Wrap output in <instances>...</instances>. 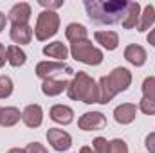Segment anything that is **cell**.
Listing matches in <instances>:
<instances>
[{"label":"cell","mask_w":155,"mask_h":153,"mask_svg":"<svg viewBox=\"0 0 155 153\" xmlns=\"http://www.w3.org/2000/svg\"><path fill=\"white\" fill-rule=\"evenodd\" d=\"M65 36H67L69 41L76 43V41H83V40H87L88 31H87V27H85V25L72 22V24H69V25H67V29H65Z\"/></svg>","instance_id":"cell-21"},{"label":"cell","mask_w":155,"mask_h":153,"mask_svg":"<svg viewBox=\"0 0 155 153\" xmlns=\"http://www.w3.org/2000/svg\"><path fill=\"white\" fill-rule=\"evenodd\" d=\"M94 38H96V41L103 49H107V50H116L117 45H119V36H117V33H114V31H96L94 33Z\"/></svg>","instance_id":"cell-14"},{"label":"cell","mask_w":155,"mask_h":153,"mask_svg":"<svg viewBox=\"0 0 155 153\" xmlns=\"http://www.w3.org/2000/svg\"><path fill=\"white\" fill-rule=\"evenodd\" d=\"M146 40H148V43H150V45H153V47H155V27L150 31V34H148V38H146Z\"/></svg>","instance_id":"cell-33"},{"label":"cell","mask_w":155,"mask_h":153,"mask_svg":"<svg viewBox=\"0 0 155 153\" xmlns=\"http://www.w3.org/2000/svg\"><path fill=\"white\" fill-rule=\"evenodd\" d=\"M31 20V5L27 2H18L9 11V22L13 25H29Z\"/></svg>","instance_id":"cell-9"},{"label":"cell","mask_w":155,"mask_h":153,"mask_svg":"<svg viewBox=\"0 0 155 153\" xmlns=\"http://www.w3.org/2000/svg\"><path fill=\"white\" fill-rule=\"evenodd\" d=\"M25 153H49V151H47V148H45L43 144H40V142H31V144L25 146Z\"/></svg>","instance_id":"cell-28"},{"label":"cell","mask_w":155,"mask_h":153,"mask_svg":"<svg viewBox=\"0 0 155 153\" xmlns=\"http://www.w3.org/2000/svg\"><path fill=\"white\" fill-rule=\"evenodd\" d=\"M67 94L71 99L81 101L85 105H94L99 101V90H97L96 81L87 72H81V70H78L74 74V79L69 81Z\"/></svg>","instance_id":"cell-3"},{"label":"cell","mask_w":155,"mask_h":153,"mask_svg":"<svg viewBox=\"0 0 155 153\" xmlns=\"http://www.w3.org/2000/svg\"><path fill=\"white\" fill-rule=\"evenodd\" d=\"M139 16H141V4H139V2H128L126 16H124V20L121 22L123 27H124V29H134V27H137Z\"/></svg>","instance_id":"cell-17"},{"label":"cell","mask_w":155,"mask_h":153,"mask_svg":"<svg viewBox=\"0 0 155 153\" xmlns=\"http://www.w3.org/2000/svg\"><path fill=\"white\" fill-rule=\"evenodd\" d=\"M92 151L94 153H110V142L105 137H96L92 142Z\"/></svg>","instance_id":"cell-25"},{"label":"cell","mask_w":155,"mask_h":153,"mask_svg":"<svg viewBox=\"0 0 155 153\" xmlns=\"http://www.w3.org/2000/svg\"><path fill=\"white\" fill-rule=\"evenodd\" d=\"M40 5H43V7H47V11H54V9H58V7H61L63 5V0H58V2H49V0H38Z\"/></svg>","instance_id":"cell-29"},{"label":"cell","mask_w":155,"mask_h":153,"mask_svg":"<svg viewBox=\"0 0 155 153\" xmlns=\"http://www.w3.org/2000/svg\"><path fill=\"white\" fill-rule=\"evenodd\" d=\"M132 83V72L124 67L114 69L108 76H103L99 79L97 90H99V105H108L114 96L119 92H124Z\"/></svg>","instance_id":"cell-2"},{"label":"cell","mask_w":155,"mask_h":153,"mask_svg":"<svg viewBox=\"0 0 155 153\" xmlns=\"http://www.w3.org/2000/svg\"><path fill=\"white\" fill-rule=\"evenodd\" d=\"M67 86H69V81L52 77V79H45L41 83V92L49 97H54V96H60L63 90H67Z\"/></svg>","instance_id":"cell-16"},{"label":"cell","mask_w":155,"mask_h":153,"mask_svg":"<svg viewBox=\"0 0 155 153\" xmlns=\"http://www.w3.org/2000/svg\"><path fill=\"white\" fill-rule=\"evenodd\" d=\"M83 5L92 22L101 25H112L124 20L128 0H85Z\"/></svg>","instance_id":"cell-1"},{"label":"cell","mask_w":155,"mask_h":153,"mask_svg":"<svg viewBox=\"0 0 155 153\" xmlns=\"http://www.w3.org/2000/svg\"><path fill=\"white\" fill-rule=\"evenodd\" d=\"M139 110L146 115H155V101L143 97V99L139 101Z\"/></svg>","instance_id":"cell-26"},{"label":"cell","mask_w":155,"mask_h":153,"mask_svg":"<svg viewBox=\"0 0 155 153\" xmlns=\"http://www.w3.org/2000/svg\"><path fill=\"white\" fill-rule=\"evenodd\" d=\"M47 141L56 151H67L72 144V137L60 128H49L47 130Z\"/></svg>","instance_id":"cell-8"},{"label":"cell","mask_w":155,"mask_h":153,"mask_svg":"<svg viewBox=\"0 0 155 153\" xmlns=\"http://www.w3.org/2000/svg\"><path fill=\"white\" fill-rule=\"evenodd\" d=\"M143 97L155 101V76H150L143 81Z\"/></svg>","instance_id":"cell-23"},{"label":"cell","mask_w":155,"mask_h":153,"mask_svg":"<svg viewBox=\"0 0 155 153\" xmlns=\"http://www.w3.org/2000/svg\"><path fill=\"white\" fill-rule=\"evenodd\" d=\"M27 60V54L20 49V45H9L7 47V63L11 67H22Z\"/></svg>","instance_id":"cell-22"},{"label":"cell","mask_w":155,"mask_h":153,"mask_svg":"<svg viewBox=\"0 0 155 153\" xmlns=\"http://www.w3.org/2000/svg\"><path fill=\"white\" fill-rule=\"evenodd\" d=\"M13 94V81L7 76H0V99H5Z\"/></svg>","instance_id":"cell-24"},{"label":"cell","mask_w":155,"mask_h":153,"mask_svg":"<svg viewBox=\"0 0 155 153\" xmlns=\"http://www.w3.org/2000/svg\"><path fill=\"white\" fill-rule=\"evenodd\" d=\"M5 24H7V18H5V15H4V13H0V33L5 29Z\"/></svg>","instance_id":"cell-32"},{"label":"cell","mask_w":155,"mask_h":153,"mask_svg":"<svg viewBox=\"0 0 155 153\" xmlns=\"http://www.w3.org/2000/svg\"><path fill=\"white\" fill-rule=\"evenodd\" d=\"M79 153H94V151H92V148H88V146H83V148L79 150Z\"/></svg>","instance_id":"cell-34"},{"label":"cell","mask_w":155,"mask_h":153,"mask_svg":"<svg viewBox=\"0 0 155 153\" xmlns=\"http://www.w3.org/2000/svg\"><path fill=\"white\" fill-rule=\"evenodd\" d=\"M135 115H137V106L132 105V103H123V105H119L114 110V119L119 124H130V122H134Z\"/></svg>","instance_id":"cell-12"},{"label":"cell","mask_w":155,"mask_h":153,"mask_svg":"<svg viewBox=\"0 0 155 153\" xmlns=\"http://www.w3.org/2000/svg\"><path fill=\"white\" fill-rule=\"evenodd\" d=\"M0 115H2V108H0Z\"/></svg>","instance_id":"cell-36"},{"label":"cell","mask_w":155,"mask_h":153,"mask_svg":"<svg viewBox=\"0 0 155 153\" xmlns=\"http://www.w3.org/2000/svg\"><path fill=\"white\" fill-rule=\"evenodd\" d=\"M144 144H146V150H148L150 153H155V132H153V133H150V135L146 137Z\"/></svg>","instance_id":"cell-30"},{"label":"cell","mask_w":155,"mask_h":153,"mask_svg":"<svg viewBox=\"0 0 155 153\" xmlns=\"http://www.w3.org/2000/svg\"><path fill=\"white\" fill-rule=\"evenodd\" d=\"M49 115L58 124H71L72 119H74V110L71 106H67V105H54L51 108Z\"/></svg>","instance_id":"cell-13"},{"label":"cell","mask_w":155,"mask_h":153,"mask_svg":"<svg viewBox=\"0 0 155 153\" xmlns=\"http://www.w3.org/2000/svg\"><path fill=\"white\" fill-rule=\"evenodd\" d=\"M5 61H7V49L0 43V67L5 65Z\"/></svg>","instance_id":"cell-31"},{"label":"cell","mask_w":155,"mask_h":153,"mask_svg":"<svg viewBox=\"0 0 155 153\" xmlns=\"http://www.w3.org/2000/svg\"><path fill=\"white\" fill-rule=\"evenodd\" d=\"M110 153H128V144L123 139L110 141Z\"/></svg>","instance_id":"cell-27"},{"label":"cell","mask_w":155,"mask_h":153,"mask_svg":"<svg viewBox=\"0 0 155 153\" xmlns=\"http://www.w3.org/2000/svg\"><path fill=\"white\" fill-rule=\"evenodd\" d=\"M71 54L76 61H81L85 65H92V67H96L103 61V50L94 47L90 40L71 43Z\"/></svg>","instance_id":"cell-4"},{"label":"cell","mask_w":155,"mask_h":153,"mask_svg":"<svg viewBox=\"0 0 155 153\" xmlns=\"http://www.w3.org/2000/svg\"><path fill=\"white\" fill-rule=\"evenodd\" d=\"M22 121L27 128H38L43 121V110L40 105H27L22 112Z\"/></svg>","instance_id":"cell-10"},{"label":"cell","mask_w":155,"mask_h":153,"mask_svg":"<svg viewBox=\"0 0 155 153\" xmlns=\"http://www.w3.org/2000/svg\"><path fill=\"white\" fill-rule=\"evenodd\" d=\"M69 52L71 50L61 41H52V43H49V45L43 47V54L49 56V58H54L56 61H65L69 58Z\"/></svg>","instance_id":"cell-15"},{"label":"cell","mask_w":155,"mask_h":153,"mask_svg":"<svg viewBox=\"0 0 155 153\" xmlns=\"http://www.w3.org/2000/svg\"><path fill=\"white\" fill-rule=\"evenodd\" d=\"M7 153H25V150H20V148H11Z\"/></svg>","instance_id":"cell-35"},{"label":"cell","mask_w":155,"mask_h":153,"mask_svg":"<svg viewBox=\"0 0 155 153\" xmlns=\"http://www.w3.org/2000/svg\"><path fill=\"white\" fill-rule=\"evenodd\" d=\"M60 29V16L56 11H41L38 15L36 25H35V36L40 41L52 38Z\"/></svg>","instance_id":"cell-5"},{"label":"cell","mask_w":155,"mask_h":153,"mask_svg":"<svg viewBox=\"0 0 155 153\" xmlns=\"http://www.w3.org/2000/svg\"><path fill=\"white\" fill-rule=\"evenodd\" d=\"M22 119V114L16 106H5L2 108V115H0V126L4 128H11L15 126L18 121Z\"/></svg>","instance_id":"cell-20"},{"label":"cell","mask_w":155,"mask_h":153,"mask_svg":"<svg viewBox=\"0 0 155 153\" xmlns=\"http://www.w3.org/2000/svg\"><path fill=\"white\" fill-rule=\"evenodd\" d=\"M11 40L20 45H27L33 40V29L29 25H11Z\"/></svg>","instance_id":"cell-18"},{"label":"cell","mask_w":155,"mask_h":153,"mask_svg":"<svg viewBox=\"0 0 155 153\" xmlns=\"http://www.w3.org/2000/svg\"><path fill=\"white\" fill-rule=\"evenodd\" d=\"M155 24V7L152 4H148V5H144V9L141 11V16H139V22H137V31L139 33H144V31H148L152 25Z\"/></svg>","instance_id":"cell-19"},{"label":"cell","mask_w":155,"mask_h":153,"mask_svg":"<svg viewBox=\"0 0 155 153\" xmlns=\"http://www.w3.org/2000/svg\"><path fill=\"white\" fill-rule=\"evenodd\" d=\"M56 74H76L72 67L65 65L63 61H40L36 65V76L45 79H52Z\"/></svg>","instance_id":"cell-6"},{"label":"cell","mask_w":155,"mask_h":153,"mask_svg":"<svg viewBox=\"0 0 155 153\" xmlns=\"http://www.w3.org/2000/svg\"><path fill=\"white\" fill-rule=\"evenodd\" d=\"M78 126H79V130H85V132L103 130L107 126V117L101 112H87V114H83L79 117Z\"/></svg>","instance_id":"cell-7"},{"label":"cell","mask_w":155,"mask_h":153,"mask_svg":"<svg viewBox=\"0 0 155 153\" xmlns=\"http://www.w3.org/2000/svg\"><path fill=\"white\" fill-rule=\"evenodd\" d=\"M124 60L134 65V67H143L146 63V50L144 47L137 45V43H132L124 49Z\"/></svg>","instance_id":"cell-11"}]
</instances>
